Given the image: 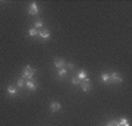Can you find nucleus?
<instances>
[{
    "instance_id": "obj_12",
    "label": "nucleus",
    "mask_w": 132,
    "mask_h": 126,
    "mask_svg": "<svg viewBox=\"0 0 132 126\" xmlns=\"http://www.w3.org/2000/svg\"><path fill=\"white\" fill-rule=\"evenodd\" d=\"M28 34H29V36H35V35L39 34V30L36 28H31L28 30Z\"/></svg>"
},
{
    "instance_id": "obj_6",
    "label": "nucleus",
    "mask_w": 132,
    "mask_h": 126,
    "mask_svg": "<svg viewBox=\"0 0 132 126\" xmlns=\"http://www.w3.org/2000/svg\"><path fill=\"white\" fill-rule=\"evenodd\" d=\"M64 66H66V62H64L62 58H55V67L56 68H64Z\"/></svg>"
},
{
    "instance_id": "obj_4",
    "label": "nucleus",
    "mask_w": 132,
    "mask_h": 126,
    "mask_svg": "<svg viewBox=\"0 0 132 126\" xmlns=\"http://www.w3.org/2000/svg\"><path fill=\"white\" fill-rule=\"evenodd\" d=\"M123 81L121 79V77L119 76V74L117 72H114L110 75V82H114V83H120V82Z\"/></svg>"
},
{
    "instance_id": "obj_13",
    "label": "nucleus",
    "mask_w": 132,
    "mask_h": 126,
    "mask_svg": "<svg viewBox=\"0 0 132 126\" xmlns=\"http://www.w3.org/2000/svg\"><path fill=\"white\" fill-rule=\"evenodd\" d=\"M100 78H102V81H103L104 83H109V82H110V75H109V74H103Z\"/></svg>"
},
{
    "instance_id": "obj_2",
    "label": "nucleus",
    "mask_w": 132,
    "mask_h": 126,
    "mask_svg": "<svg viewBox=\"0 0 132 126\" xmlns=\"http://www.w3.org/2000/svg\"><path fill=\"white\" fill-rule=\"evenodd\" d=\"M28 13L32 14V15H35V14L39 13V6L36 5L35 1H33L31 5H29V8H28Z\"/></svg>"
},
{
    "instance_id": "obj_19",
    "label": "nucleus",
    "mask_w": 132,
    "mask_h": 126,
    "mask_svg": "<svg viewBox=\"0 0 132 126\" xmlns=\"http://www.w3.org/2000/svg\"><path fill=\"white\" fill-rule=\"evenodd\" d=\"M68 68L69 69H73V68H74V64H72V63H70V64H68Z\"/></svg>"
},
{
    "instance_id": "obj_16",
    "label": "nucleus",
    "mask_w": 132,
    "mask_h": 126,
    "mask_svg": "<svg viewBox=\"0 0 132 126\" xmlns=\"http://www.w3.org/2000/svg\"><path fill=\"white\" fill-rule=\"evenodd\" d=\"M43 26V22H42V21H35V27H34V28H41V27H42Z\"/></svg>"
},
{
    "instance_id": "obj_11",
    "label": "nucleus",
    "mask_w": 132,
    "mask_h": 126,
    "mask_svg": "<svg viewBox=\"0 0 132 126\" xmlns=\"http://www.w3.org/2000/svg\"><path fill=\"white\" fill-rule=\"evenodd\" d=\"M118 124H119V126H130V123L126 118H121Z\"/></svg>"
},
{
    "instance_id": "obj_10",
    "label": "nucleus",
    "mask_w": 132,
    "mask_h": 126,
    "mask_svg": "<svg viewBox=\"0 0 132 126\" xmlns=\"http://www.w3.org/2000/svg\"><path fill=\"white\" fill-rule=\"evenodd\" d=\"M77 77H78V79H79V81H81V79H82V81H83V79L88 78V77H87V72H85V70H81V71H79V74H78V76H77Z\"/></svg>"
},
{
    "instance_id": "obj_7",
    "label": "nucleus",
    "mask_w": 132,
    "mask_h": 126,
    "mask_svg": "<svg viewBox=\"0 0 132 126\" xmlns=\"http://www.w3.org/2000/svg\"><path fill=\"white\" fill-rule=\"evenodd\" d=\"M25 85H26V87L28 88L31 91H35V90H36V84H35L33 81H28L26 84H25Z\"/></svg>"
},
{
    "instance_id": "obj_15",
    "label": "nucleus",
    "mask_w": 132,
    "mask_h": 126,
    "mask_svg": "<svg viewBox=\"0 0 132 126\" xmlns=\"http://www.w3.org/2000/svg\"><path fill=\"white\" fill-rule=\"evenodd\" d=\"M25 84H26V83H25V78H22V77H21V78L18 81V85H19L20 88H24Z\"/></svg>"
},
{
    "instance_id": "obj_9",
    "label": "nucleus",
    "mask_w": 132,
    "mask_h": 126,
    "mask_svg": "<svg viewBox=\"0 0 132 126\" xmlns=\"http://www.w3.org/2000/svg\"><path fill=\"white\" fill-rule=\"evenodd\" d=\"M16 91H18V90H16V88L13 87V85H9V87H7V92L9 94H12V96H14V94L16 93Z\"/></svg>"
},
{
    "instance_id": "obj_8",
    "label": "nucleus",
    "mask_w": 132,
    "mask_h": 126,
    "mask_svg": "<svg viewBox=\"0 0 132 126\" xmlns=\"http://www.w3.org/2000/svg\"><path fill=\"white\" fill-rule=\"evenodd\" d=\"M39 34H40V36L43 37V39H49V36H50V33L48 29H43V30L39 32Z\"/></svg>"
},
{
    "instance_id": "obj_17",
    "label": "nucleus",
    "mask_w": 132,
    "mask_h": 126,
    "mask_svg": "<svg viewBox=\"0 0 132 126\" xmlns=\"http://www.w3.org/2000/svg\"><path fill=\"white\" fill-rule=\"evenodd\" d=\"M105 126H119V124H118V121L112 120V121H109V123L106 124Z\"/></svg>"
},
{
    "instance_id": "obj_3",
    "label": "nucleus",
    "mask_w": 132,
    "mask_h": 126,
    "mask_svg": "<svg viewBox=\"0 0 132 126\" xmlns=\"http://www.w3.org/2000/svg\"><path fill=\"white\" fill-rule=\"evenodd\" d=\"M79 84H81V87H82V90H83V91H85V92L90 91V89H91V84L89 83V79H88V78L81 81V83H79Z\"/></svg>"
},
{
    "instance_id": "obj_1",
    "label": "nucleus",
    "mask_w": 132,
    "mask_h": 126,
    "mask_svg": "<svg viewBox=\"0 0 132 126\" xmlns=\"http://www.w3.org/2000/svg\"><path fill=\"white\" fill-rule=\"evenodd\" d=\"M34 74H35V69L32 68L31 66H27V67H25V69L22 70V78L31 79Z\"/></svg>"
},
{
    "instance_id": "obj_5",
    "label": "nucleus",
    "mask_w": 132,
    "mask_h": 126,
    "mask_svg": "<svg viewBox=\"0 0 132 126\" xmlns=\"http://www.w3.org/2000/svg\"><path fill=\"white\" fill-rule=\"evenodd\" d=\"M61 109V104L57 102H53L52 104H50V110L53 111V112H57V111H60Z\"/></svg>"
},
{
    "instance_id": "obj_14",
    "label": "nucleus",
    "mask_w": 132,
    "mask_h": 126,
    "mask_svg": "<svg viewBox=\"0 0 132 126\" xmlns=\"http://www.w3.org/2000/svg\"><path fill=\"white\" fill-rule=\"evenodd\" d=\"M66 74H67V69L66 68L60 69V71H58V77H63Z\"/></svg>"
},
{
    "instance_id": "obj_18",
    "label": "nucleus",
    "mask_w": 132,
    "mask_h": 126,
    "mask_svg": "<svg viewBox=\"0 0 132 126\" xmlns=\"http://www.w3.org/2000/svg\"><path fill=\"white\" fill-rule=\"evenodd\" d=\"M72 83L74 84V85H76V84H79V83H81V81L78 79V77H73Z\"/></svg>"
}]
</instances>
